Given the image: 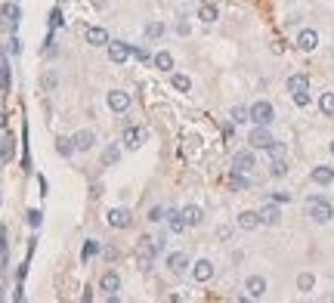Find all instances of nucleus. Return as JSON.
I'll use <instances>...</instances> for the list:
<instances>
[{"instance_id": "obj_9", "label": "nucleus", "mask_w": 334, "mask_h": 303, "mask_svg": "<svg viewBox=\"0 0 334 303\" xmlns=\"http://www.w3.org/2000/svg\"><path fill=\"white\" fill-rule=\"evenodd\" d=\"M319 47V34L313 28H303L300 34H297V50H303V53H313Z\"/></svg>"}, {"instance_id": "obj_6", "label": "nucleus", "mask_w": 334, "mask_h": 303, "mask_svg": "<svg viewBox=\"0 0 334 303\" xmlns=\"http://www.w3.org/2000/svg\"><path fill=\"white\" fill-rule=\"evenodd\" d=\"M0 16H4V25L16 34V28H19V19H22V10H19V4H4L0 7Z\"/></svg>"}, {"instance_id": "obj_36", "label": "nucleus", "mask_w": 334, "mask_h": 303, "mask_svg": "<svg viewBox=\"0 0 334 303\" xmlns=\"http://www.w3.org/2000/svg\"><path fill=\"white\" fill-rule=\"evenodd\" d=\"M13 158V139H0V161Z\"/></svg>"}, {"instance_id": "obj_19", "label": "nucleus", "mask_w": 334, "mask_h": 303, "mask_svg": "<svg viewBox=\"0 0 334 303\" xmlns=\"http://www.w3.org/2000/svg\"><path fill=\"white\" fill-rule=\"evenodd\" d=\"M118 161H121V145H118V142H108L105 152H102V164H105V167H115Z\"/></svg>"}, {"instance_id": "obj_8", "label": "nucleus", "mask_w": 334, "mask_h": 303, "mask_svg": "<svg viewBox=\"0 0 334 303\" xmlns=\"http://www.w3.org/2000/svg\"><path fill=\"white\" fill-rule=\"evenodd\" d=\"M145 136H148V133H145L142 127H127V130H124V136H121V142H124L127 148H133V152H136V148H142Z\"/></svg>"}, {"instance_id": "obj_37", "label": "nucleus", "mask_w": 334, "mask_h": 303, "mask_svg": "<svg viewBox=\"0 0 334 303\" xmlns=\"http://www.w3.org/2000/svg\"><path fill=\"white\" fill-rule=\"evenodd\" d=\"M93 254H99V241H96V238H90V241L84 245V251H81V257H84V260H90Z\"/></svg>"}, {"instance_id": "obj_42", "label": "nucleus", "mask_w": 334, "mask_h": 303, "mask_svg": "<svg viewBox=\"0 0 334 303\" xmlns=\"http://www.w3.org/2000/svg\"><path fill=\"white\" fill-rule=\"evenodd\" d=\"M59 25H62V13L53 10V13H50V28H59Z\"/></svg>"}, {"instance_id": "obj_17", "label": "nucleus", "mask_w": 334, "mask_h": 303, "mask_svg": "<svg viewBox=\"0 0 334 303\" xmlns=\"http://www.w3.org/2000/svg\"><path fill=\"white\" fill-rule=\"evenodd\" d=\"M99 288H102L105 294H115V291H121V276H118L115 269H108V272L99 279Z\"/></svg>"}, {"instance_id": "obj_3", "label": "nucleus", "mask_w": 334, "mask_h": 303, "mask_svg": "<svg viewBox=\"0 0 334 303\" xmlns=\"http://www.w3.org/2000/svg\"><path fill=\"white\" fill-rule=\"evenodd\" d=\"M257 167V158H254V148H241L232 155V170H241V173H251Z\"/></svg>"}, {"instance_id": "obj_10", "label": "nucleus", "mask_w": 334, "mask_h": 303, "mask_svg": "<svg viewBox=\"0 0 334 303\" xmlns=\"http://www.w3.org/2000/svg\"><path fill=\"white\" fill-rule=\"evenodd\" d=\"M167 269H170L173 276H183L186 269H189V257H186L183 251H173V254H167Z\"/></svg>"}, {"instance_id": "obj_21", "label": "nucleus", "mask_w": 334, "mask_h": 303, "mask_svg": "<svg viewBox=\"0 0 334 303\" xmlns=\"http://www.w3.org/2000/svg\"><path fill=\"white\" fill-rule=\"evenodd\" d=\"M334 179V167H328V164H319L316 170H313V183L316 186H328Z\"/></svg>"}, {"instance_id": "obj_16", "label": "nucleus", "mask_w": 334, "mask_h": 303, "mask_svg": "<svg viewBox=\"0 0 334 303\" xmlns=\"http://www.w3.org/2000/svg\"><path fill=\"white\" fill-rule=\"evenodd\" d=\"M257 226H260V210H241V214H238V229L254 232Z\"/></svg>"}, {"instance_id": "obj_33", "label": "nucleus", "mask_w": 334, "mask_h": 303, "mask_svg": "<svg viewBox=\"0 0 334 303\" xmlns=\"http://www.w3.org/2000/svg\"><path fill=\"white\" fill-rule=\"evenodd\" d=\"M56 152H59L62 158H71V155H74V142H71V139H59V142H56Z\"/></svg>"}, {"instance_id": "obj_15", "label": "nucleus", "mask_w": 334, "mask_h": 303, "mask_svg": "<svg viewBox=\"0 0 334 303\" xmlns=\"http://www.w3.org/2000/svg\"><path fill=\"white\" fill-rule=\"evenodd\" d=\"M108 108H111V111H127V108H130V93L111 90V93H108Z\"/></svg>"}, {"instance_id": "obj_31", "label": "nucleus", "mask_w": 334, "mask_h": 303, "mask_svg": "<svg viewBox=\"0 0 334 303\" xmlns=\"http://www.w3.org/2000/svg\"><path fill=\"white\" fill-rule=\"evenodd\" d=\"M313 285H316V279H313L310 272H303L300 279H297V291H300V294H310V291H313Z\"/></svg>"}, {"instance_id": "obj_34", "label": "nucleus", "mask_w": 334, "mask_h": 303, "mask_svg": "<svg viewBox=\"0 0 334 303\" xmlns=\"http://www.w3.org/2000/svg\"><path fill=\"white\" fill-rule=\"evenodd\" d=\"M269 173H272V176H285V173H288V164H285V158H272V164H269Z\"/></svg>"}, {"instance_id": "obj_38", "label": "nucleus", "mask_w": 334, "mask_h": 303, "mask_svg": "<svg viewBox=\"0 0 334 303\" xmlns=\"http://www.w3.org/2000/svg\"><path fill=\"white\" fill-rule=\"evenodd\" d=\"M130 56H136L139 62H152V53H148L145 47H130Z\"/></svg>"}, {"instance_id": "obj_22", "label": "nucleus", "mask_w": 334, "mask_h": 303, "mask_svg": "<svg viewBox=\"0 0 334 303\" xmlns=\"http://www.w3.org/2000/svg\"><path fill=\"white\" fill-rule=\"evenodd\" d=\"M87 44H93V47H108V31H105V28H90V31H87Z\"/></svg>"}, {"instance_id": "obj_35", "label": "nucleus", "mask_w": 334, "mask_h": 303, "mask_svg": "<svg viewBox=\"0 0 334 303\" xmlns=\"http://www.w3.org/2000/svg\"><path fill=\"white\" fill-rule=\"evenodd\" d=\"M7 269V229H0V272Z\"/></svg>"}, {"instance_id": "obj_43", "label": "nucleus", "mask_w": 334, "mask_h": 303, "mask_svg": "<svg viewBox=\"0 0 334 303\" xmlns=\"http://www.w3.org/2000/svg\"><path fill=\"white\" fill-rule=\"evenodd\" d=\"M294 102L300 105V108H303V105H310V93H294Z\"/></svg>"}, {"instance_id": "obj_1", "label": "nucleus", "mask_w": 334, "mask_h": 303, "mask_svg": "<svg viewBox=\"0 0 334 303\" xmlns=\"http://www.w3.org/2000/svg\"><path fill=\"white\" fill-rule=\"evenodd\" d=\"M307 217H310L313 223L325 226V223L334 220V207H331V201H325L322 195H313V198L307 201Z\"/></svg>"}, {"instance_id": "obj_13", "label": "nucleus", "mask_w": 334, "mask_h": 303, "mask_svg": "<svg viewBox=\"0 0 334 303\" xmlns=\"http://www.w3.org/2000/svg\"><path fill=\"white\" fill-rule=\"evenodd\" d=\"M71 142H74V152H90L93 142H96V133L93 130H78L71 136Z\"/></svg>"}, {"instance_id": "obj_18", "label": "nucleus", "mask_w": 334, "mask_h": 303, "mask_svg": "<svg viewBox=\"0 0 334 303\" xmlns=\"http://www.w3.org/2000/svg\"><path fill=\"white\" fill-rule=\"evenodd\" d=\"M310 90V78L307 74H291L288 78V93L294 96V93H307Z\"/></svg>"}, {"instance_id": "obj_26", "label": "nucleus", "mask_w": 334, "mask_h": 303, "mask_svg": "<svg viewBox=\"0 0 334 303\" xmlns=\"http://www.w3.org/2000/svg\"><path fill=\"white\" fill-rule=\"evenodd\" d=\"M164 31H167L164 22H148V25H145V37H148V41H158V37H164Z\"/></svg>"}, {"instance_id": "obj_24", "label": "nucleus", "mask_w": 334, "mask_h": 303, "mask_svg": "<svg viewBox=\"0 0 334 303\" xmlns=\"http://www.w3.org/2000/svg\"><path fill=\"white\" fill-rule=\"evenodd\" d=\"M229 118H232V124H245V121H251V108L248 105H232Z\"/></svg>"}, {"instance_id": "obj_4", "label": "nucleus", "mask_w": 334, "mask_h": 303, "mask_svg": "<svg viewBox=\"0 0 334 303\" xmlns=\"http://www.w3.org/2000/svg\"><path fill=\"white\" fill-rule=\"evenodd\" d=\"M248 142H251V148H269L276 139H272V133H269V127H263V124H257L254 130H251V136H248Z\"/></svg>"}, {"instance_id": "obj_32", "label": "nucleus", "mask_w": 334, "mask_h": 303, "mask_svg": "<svg viewBox=\"0 0 334 303\" xmlns=\"http://www.w3.org/2000/svg\"><path fill=\"white\" fill-rule=\"evenodd\" d=\"M0 90H10V65H7V59H0Z\"/></svg>"}, {"instance_id": "obj_28", "label": "nucleus", "mask_w": 334, "mask_h": 303, "mask_svg": "<svg viewBox=\"0 0 334 303\" xmlns=\"http://www.w3.org/2000/svg\"><path fill=\"white\" fill-rule=\"evenodd\" d=\"M229 186H232V189H241V192H245V189H251V179H248L241 170H232V176H229Z\"/></svg>"}, {"instance_id": "obj_14", "label": "nucleus", "mask_w": 334, "mask_h": 303, "mask_svg": "<svg viewBox=\"0 0 334 303\" xmlns=\"http://www.w3.org/2000/svg\"><path fill=\"white\" fill-rule=\"evenodd\" d=\"M279 220H282V210H279L276 201H269V204L260 207V223H263V226H279Z\"/></svg>"}, {"instance_id": "obj_46", "label": "nucleus", "mask_w": 334, "mask_h": 303, "mask_svg": "<svg viewBox=\"0 0 334 303\" xmlns=\"http://www.w3.org/2000/svg\"><path fill=\"white\" fill-rule=\"evenodd\" d=\"M272 201H276V204H285V201H291V195H288V192H276Z\"/></svg>"}, {"instance_id": "obj_12", "label": "nucleus", "mask_w": 334, "mask_h": 303, "mask_svg": "<svg viewBox=\"0 0 334 303\" xmlns=\"http://www.w3.org/2000/svg\"><path fill=\"white\" fill-rule=\"evenodd\" d=\"M108 59L115 62V65H124V62L130 59V44H124V41H118V44H108Z\"/></svg>"}, {"instance_id": "obj_11", "label": "nucleus", "mask_w": 334, "mask_h": 303, "mask_svg": "<svg viewBox=\"0 0 334 303\" xmlns=\"http://www.w3.org/2000/svg\"><path fill=\"white\" fill-rule=\"evenodd\" d=\"M245 291H248V297L260 300V297L266 294V279H263V276H248V282H245Z\"/></svg>"}, {"instance_id": "obj_25", "label": "nucleus", "mask_w": 334, "mask_h": 303, "mask_svg": "<svg viewBox=\"0 0 334 303\" xmlns=\"http://www.w3.org/2000/svg\"><path fill=\"white\" fill-rule=\"evenodd\" d=\"M319 111L325 118H334V93H322L319 96Z\"/></svg>"}, {"instance_id": "obj_45", "label": "nucleus", "mask_w": 334, "mask_h": 303, "mask_svg": "<svg viewBox=\"0 0 334 303\" xmlns=\"http://www.w3.org/2000/svg\"><path fill=\"white\" fill-rule=\"evenodd\" d=\"M161 217H164V210H161V207H152V210H148V220H152V223H158Z\"/></svg>"}, {"instance_id": "obj_5", "label": "nucleus", "mask_w": 334, "mask_h": 303, "mask_svg": "<svg viewBox=\"0 0 334 303\" xmlns=\"http://www.w3.org/2000/svg\"><path fill=\"white\" fill-rule=\"evenodd\" d=\"M130 223H133V214L127 207H111L108 210V226H115V229H127Z\"/></svg>"}, {"instance_id": "obj_47", "label": "nucleus", "mask_w": 334, "mask_h": 303, "mask_svg": "<svg viewBox=\"0 0 334 303\" xmlns=\"http://www.w3.org/2000/svg\"><path fill=\"white\" fill-rule=\"evenodd\" d=\"M217 235H220V238H223V241H226V238H229V235H232V229H229V226H220V229H217Z\"/></svg>"}, {"instance_id": "obj_29", "label": "nucleus", "mask_w": 334, "mask_h": 303, "mask_svg": "<svg viewBox=\"0 0 334 303\" xmlns=\"http://www.w3.org/2000/svg\"><path fill=\"white\" fill-rule=\"evenodd\" d=\"M198 19H201V22H217V19H220V10H217L214 4H204V7L198 10Z\"/></svg>"}, {"instance_id": "obj_44", "label": "nucleus", "mask_w": 334, "mask_h": 303, "mask_svg": "<svg viewBox=\"0 0 334 303\" xmlns=\"http://www.w3.org/2000/svg\"><path fill=\"white\" fill-rule=\"evenodd\" d=\"M53 87H56V74L50 71V74H47V78H44V90H53Z\"/></svg>"}, {"instance_id": "obj_30", "label": "nucleus", "mask_w": 334, "mask_h": 303, "mask_svg": "<svg viewBox=\"0 0 334 303\" xmlns=\"http://www.w3.org/2000/svg\"><path fill=\"white\" fill-rule=\"evenodd\" d=\"M170 84H173L176 90H183V93H189V90H192V81L186 78V74H170Z\"/></svg>"}, {"instance_id": "obj_7", "label": "nucleus", "mask_w": 334, "mask_h": 303, "mask_svg": "<svg viewBox=\"0 0 334 303\" xmlns=\"http://www.w3.org/2000/svg\"><path fill=\"white\" fill-rule=\"evenodd\" d=\"M192 279H195L198 285L210 282V279H214V263H210V260H195V263H192Z\"/></svg>"}, {"instance_id": "obj_41", "label": "nucleus", "mask_w": 334, "mask_h": 303, "mask_svg": "<svg viewBox=\"0 0 334 303\" xmlns=\"http://www.w3.org/2000/svg\"><path fill=\"white\" fill-rule=\"evenodd\" d=\"M28 223H31V226H41V223H44V214H41V210H31V214H28Z\"/></svg>"}, {"instance_id": "obj_48", "label": "nucleus", "mask_w": 334, "mask_h": 303, "mask_svg": "<svg viewBox=\"0 0 334 303\" xmlns=\"http://www.w3.org/2000/svg\"><path fill=\"white\" fill-rule=\"evenodd\" d=\"M331 155H334V142H331Z\"/></svg>"}, {"instance_id": "obj_39", "label": "nucleus", "mask_w": 334, "mask_h": 303, "mask_svg": "<svg viewBox=\"0 0 334 303\" xmlns=\"http://www.w3.org/2000/svg\"><path fill=\"white\" fill-rule=\"evenodd\" d=\"M7 50H10V56H19V53H22V41H19V34H13V37H10V47H7Z\"/></svg>"}, {"instance_id": "obj_20", "label": "nucleus", "mask_w": 334, "mask_h": 303, "mask_svg": "<svg viewBox=\"0 0 334 303\" xmlns=\"http://www.w3.org/2000/svg\"><path fill=\"white\" fill-rule=\"evenodd\" d=\"M183 217H186V226H201L204 210H201L198 204H189V207H183Z\"/></svg>"}, {"instance_id": "obj_40", "label": "nucleus", "mask_w": 334, "mask_h": 303, "mask_svg": "<svg viewBox=\"0 0 334 303\" xmlns=\"http://www.w3.org/2000/svg\"><path fill=\"white\" fill-rule=\"evenodd\" d=\"M266 152H269L272 158H282V155H285V145H282V142H272V145H269Z\"/></svg>"}, {"instance_id": "obj_23", "label": "nucleus", "mask_w": 334, "mask_h": 303, "mask_svg": "<svg viewBox=\"0 0 334 303\" xmlns=\"http://www.w3.org/2000/svg\"><path fill=\"white\" fill-rule=\"evenodd\" d=\"M167 226H170V232H183V229H186L183 210H167Z\"/></svg>"}, {"instance_id": "obj_2", "label": "nucleus", "mask_w": 334, "mask_h": 303, "mask_svg": "<svg viewBox=\"0 0 334 303\" xmlns=\"http://www.w3.org/2000/svg\"><path fill=\"white\" fill-rule=\"evenodd\" d=\"M251 121H254V124L269 127V124L276 121V108H272V102H266V99L254 102V105H251Z\"/></svg>"}, {"instance_id": "obj_27", "label": "nucleus", "mask_w": 334, "mask_h": 303, "mask_svg": "<svg viewBox=\"0 0 334 303\" xmlns=\"http://www.w3.org/2000/svg\"><path fill=\"white\" fill-rule=\"evenodd\" d=\"M152 65L161 68V71H170V68H173V56H170V53H155V56H152Z\"/></svg>"}]
</instances>
